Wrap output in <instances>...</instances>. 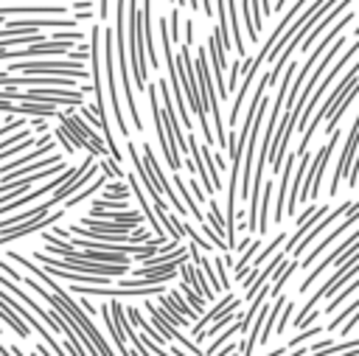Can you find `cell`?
Here are the masks:
<instances>
[{
    "label": "cell",
    "mask_w": 359,
    "mask_h": 356,
    "mask_svg": "<svg viewBox=\"0 0 359 356\" xmlns=\"http://www.w3.org/2000/svg\"><path fill=\"white\" fill-rule=\"evenodd\" d=\"M132 191H129V182L123 179H107V185L101 188V199H129Z\"/></svg>",
    "instance_id": "22"
},
{
    "label": "cell",
    "mask_w": 359,
    "mask_h": 356,
    "mask_svg": "<svg viewBox=\"0 0 359 356\" xmlns=\"http://www.w3.org/2000/svg\"><path fill=\"white\" fill-rule=\"evenodd\" d=\"M53 135H56V140L62 143V149H65L67 154H73V151H76V146H73V140L67 137V132H65L62 126H56V129H53Z\"/></svg>",
    "instance_id": "31"
},
{
    "label": "cell",
    "mask_w": 359,
    "mask_h": 356,
    "mask_svg": "<svg viewBox=\"0 0 359 356\" xmlns=\"http://www.w3.org/2000/svg\"><path fill=\"white\" fill-rule=\"evenodd\" d=\"M339 135H342V132L334 129V132L328 135V140L320 146V151L309 160V168H306V174H303L300 193H297V207L306 205L309 199H317V196H320L323 177H325V165H328V160H331V154H334V149H337V143H339Z\"/></svg>",
    "instance_id": "1"
},
{
    "label": "cell",
    "mask_w": 359,
    "mask_h": 356,
    "mask_svg": "<svg viewBox=\"0 0 359 356\" xmlns=\"http://www.w3.org/2000/svg\"><path fill=\"white\" fill-rule=\"evenodd\" d=\"M95 177H98V165H95L93 154H87V157H84V160L76 165V174H73V177H70V179H67L62 188H56V191L48 196V199H50V205L56 207L59 202H65L67 196H73L76 191H81V188H84L87 182H93Z\"/></svg>",
    "instance_id": "7"
},
{
    "label": "cell",
    "mask_w": 359,
    "mask_h": 356,
    "mask_svg": "<svg viewBox=\"0 0 359 356\" xmlns=\"http://www.w3.org/2000/svg\"><path fill=\"white\" fill-rule=\"evenodd\" d=\"M56 146H53V140H48V143H42V146H34V149H28V151H22V157H11V160H6V163H0V174H6V171H11V168H20V165H28V163H34V160H39V157H45V154H50Z\"/></svg>",
    "instance_id": "14"
},
{
    "label": "cell",
    "mask_w": 359,
    "mask_h": 356,
    "mask_svg": "<svg viewBox=\"0 0 359 356\" xmlns=\"http://www.w3.org/2000/svg\"><path fill=\"white\" fill-rule=\"evenodd\" d=\"M70 6H73V11H90L93 8V0H73Z\"/></svg>",
    "instance_id": "36"
},
{
    "label": "cell",
    "mask_w": 359,
    "mask_h": 356,
    "mask_svg": "<svg viewBox=\"0 0 359 356\" xmlns=\"http://www.w3.org/2000/svg\"><path fill=\"white\" fill-rule=\"evenodd\" d=\"M356 241H359V224H356V227L348 233V238H342V241H339V244H337V247H334V249H331L325 258H320V263H317V266H314V269H311V272H309V275L300 280L297 292H300V294H303V292H309V289H311V283H314V280H317V278H320V275H323V272H325L331 263H337V258H342V255H345V252H348V249H351Z\"/></svg>",
    "instance_id": "10"
},
{
    "label": "cell",
    "mask_w": 359,
    "mask_h": 356,
    "mask_svg": "<svg viewBox=\"0 0 359 356\" xmlns=\"http://www.w3.org/2000/svg\"><path fill=\"white\" fill-rule=\"evenodd\" d=\"M286 3H289V0H278V3H275V6H272V8H275V11H280V8H283V6H286Z\"/></svg>",
    "instance_id": "41"
},
{
    "label": "cell",
    "mask_w": 359,
    "mask_h": 356,
    "mask_svg": "<svg viewBox=\"0 0 359 356\" xmlns=\"http://www.w3.org/2000/svg\"><path fill=\"white\" fill-rule=\"evenodd\" d=\"M224 8H227V25H230V34H233V48H236V56H247V45L241 39V17H238V3L236 0H224Z\"/></svg>",
    "instance_id": "17"
},
{
    "label": "cell",
    "mask_w": 359,
    "mask_h": 356,
    "mask_svg": "<svg viewBox=\"0 0 359 356\" xmlns=\"http://www.w3.org/2000/svg\"><path fill=\"white\" fill-rule=\"evenodd\" d=\"M168 17V28H171V42L180 45V6H174L171 11H165Z\"/></svg>",
    "instance_id": "26"
},
{
    "label": "cell",
    "mask_w": 359,
    "mask_h": 356,
    "mask_svg": "<svg viewBox=\"0 0 359 356\" xmlns=\"http://www.w3.org/2000/svg\"><path fill=\"white\" fill-rule=\"evenodd\" d=\"M356 325H359V308H356V311H353V314H351V317H348V320H345V322H342L337 331H339V336H348V334H351Z\"/></svg>",
    "instance_id": "32"
},
{
    "label": "cell",
    "mask_w": 359,
    "mask_h": 356,
    "mask_svg": "<svg viewBox=\"0 0 359 356\" xmlns=\"http://www.w3.org/2000/svg\"><path fill=\"white\" fill-rule=\"evenodd\" d=\"M129 8V70L135 73V84L137 90L146 93V39H143V22H140V6L137 0H126Z\"/></svg>",
    "instance_id": "2"
},
{
    "label": "cell",
    "mask_w": 359,
    "mask_h": 356,
    "mask_svg": "<svg viewBox=\"0 0 359 356\" xmlns=\"http://www.w3.org/2000/svg\"><path fill=\"white\" fill-rule=\"evenodd\" d=\"M65 353H67V356H87V350H84L79 342L67 339V336H65Z\"/></svg>",
    "instance_id": "34"
},
{
    "label": "cell",
    "mask_w": 359,
    "mask_h": 356,
    "mask_svg": "<svg viewBox=\"0 0 359 356\" xmlns=\"http://www.w3.org/2000/svg\"><path fill=\"white\" fill-rule=\"evenodd\" d=\"M28 129H31V132H36V135H42V132H48L50 126H48V118H34Z\"/></svg>",
    "instance_id": "35"
},
{
    "label": "cell",
    "mask_w": 359,
    "mask_h": 356,
    "mask_svg": "<svg viewBox=\"0 0 359 356\" xmlns=\"http://www.w3.org/2000/svg\"><path fill=\"white\" fill-rule=\"evenodd\" d=\"M62 219H65V207H62V210L56 207V213H48V216H42V219H28V221H20V224H14V227H6V230H0V247L8 244V241H14V238H22V235H28V233H42V230H48V227H56Z\"/></svg>",
    "instance_id": "9"
},
{
    "label": "cell",
    "mask_w": 359,
    "mask_h": 356,
    "mask_svg": "<svg viewBox=\"0 0 359 356\" xmlns=\"http://www.w3.org/2000/svg\"><path fill=\"white\" fill-rule=\"evenodd\" d=\"M323 334V328L320 325H309V328H300V334L297 336H292V342L286 345V348H297V345H303L309 336H320Z\"/></svg>",
    "instance_id": "27"
},
{
    "label": "cell",
    "mask_w": 359,
    "mask_h": 356,
    "mask_svg": "<svg viewBox=\"0 0 359 356\" xmlns=\"http://www.w3.org/2000/svg\"><path fill=\"white\" fill-rule=\"evenodd\" d=\"M56 3H62V0H56ZM70 3H73V0H70Z\"/></svg>",
    "instance_id": "43"
},
{
    "label": "cell",
    "mask_w": 359,
    "mask_h": 356,
    "mask_svg": "<svg viewBox=\"0 0 359 356\" xmlns=\"http://www.w3.org/2000/svg\"><path fill=\"white\" fill-rule=\"evenodd\" d=\"M22 126H25V121H22V118H14V121L8 118V121L0 126V137H6V135H11V132H17V129H22Z\"/></svg>",
    "instance_id": "33"
},
{
    "label": "cell",
    "mask_w": 359,
    "mask_h": 356,
    "mask_svg": "<svg viewBox=\"0 0 359 356\" xmlns=\"http://www.w3.org/2000/svg\"><path fill=\"white\" fill-rule=\"evenodd\" d=\"M98 168H101V174H107V177H112V179H123V168H121L109 154L101 157V165H98Z\"/></svg>",
    "instance_id": "25"
},
{
    "label": "cell",
    "mask_w": 359,
    "mask_h": 356,
    "mask_svg": "<svg viewBox=\"0 0 359 356\" xmlns=\"http://www.w3.org/2000/svg\"><path fill=\"white\" fill-rule=\"evenodd\" d=\"M233 350H238V345H236V342H227V345H222V348H219L213 356H230Z\"/></svg>",
    "instance_id": "37"
},
{
    "label": "cell",
    "mask_w": 359,
    "mask_h": 356,
    "mask_svg": "<svg viewBox=\"0 0 359 356\" xmlns=\"http://www.w3.org/2000/svg\"><path fill=\"white\" fill-rule=\"evenodd\" d=\"M168 353H171V356H191L188 350H182L180 345H171V342H168Z\"/></svg>",
    "instance_id": "38"
},
{
    "label": "cell",
    "mask_w": 359,
    "mask_h": 356,
    "mask_svg": "<svg viewBox=\"0 0 359 356\" xmlns=\"http://www.w3.org/2000/svg\"><path fill=\"white\" fill-rule=\"evenodd\" d=\"M76 109H79V107H67V109H59V112H56V118H59L62 129L76 132L79 137H84V140L90 143V154H93V157H107L109 151H107L104 137H101V135H95V129H93L81 115H73Z\"/></svg>",
    "instance_id": "5"
},
{
    "label": "cell",
    "mask_w": 359,
    "mask_h": 356,
    "mask_svg": "<svg viewBox=\"0 0 359 356\" xmlns=\"http://www.w3.org/2000/svg\"><path fill=\"white\" fill-rule=\"evenodd\" d=\"M356 149H359V112H356V121H353V126H351V132H348V137H345V146H342V151H339V157H337V168H334L331 185H328V199H334V196L339 193V185H342L345 177H348V168H351V163H353V157H356Z\"/></svg>",
    "instance_id": "6"
},
{
    "label": "cell",
    "mask_w": 359,
    "mask_h": 356,
    "mask_svg": "<svg viewBox=\"0 0 359 356\" xmlns=\"http://www.w3.org/2000/svg\"><path fill=\"white\" fill-rule=\"evenodd\" d=\"M101 39H104V64H107V95H109V107H112V121L118 123L121 135L129 140V126L118 101V87H115V31L112 28H101Z\"/></svg>",
    "instance_id": "3"
},
{
    "label": "cell",
    "mask_w": 359,
    "mask_h": 356,
    "mask_svg": "<svg viewBox=\"0 0 359 356\" xmlns=\"http://www.w3.org/2000/svg\"><path fill=\"white\" fill-rule=\"evenodd\" d=\"M258 247H261V235L258 238H252L244 249H241V258L233 263V272H236V280H241L244 278V272H247V266H250V261L255 258V252H258Z\"/></svg>",
    "instance_id": "19"
},
{
    "label": "cell",
    "mask_w": 359,
    "mask_h": 356,
    "mask_svg": "<svg viewBox=\"0 0 359 356\" xmlns=\"http://www.w3.org/2000/svg\"><path fill=\"white\" fill-rule=\"evenodd\" d=\"M272 196H275V179H264L261 202H258V224H255V233L258 235H264L269 230V205H272Z\"/></svg>",
    "instance_id": "16"
},
{
    "label": "cell",
    "mask_w": 359,
    "mask_h": 356,
    "mask_svg": "<svg viewBox=\"0 0 359 356\" xmlns=\"http://www.w3.org/2000/svg\"><path fill=\"white\" fill-rule=\"evenodd\" d=\"M157 308H160V314H163V320L165 322H171V325H177V328H188L191 325V320H185L177 308H174V303L168 300V294H157Z\"/></svg>",
    "instance_id": "18"
},
{
    "label": "cell",
    "mask_w": 359,
    "mask_h": 356,
    "mask_svg": "<svg viewBox=\"0 0 359 356\" xmlns=\"http://www.w3.org/2000/svg\"><path fill=\"white\" fill-rule=\"evenodd\" d=\"M107 14H109V8H107V0H101V20H107Z\"/></svg>",
    "instance_id": "40"
},
{
    "label": "cell",
    "mask_w": 359,
    "mask_h": 356,
    "mask_svg": "<svg viewBox=\"0 0 359 356\" xmlns=\"http://www.w3.org/2000/svg\"><path fill=\"white\" fill-rule=\"evenodd\" d=\"M238 308H241V300L236 297V300H233V303H230V306H227V308H224V311H222V314H219V317H216V320H213V322H210V325H208V328H205L194 342H208V339H213L222 328H227L233 320H238V317H241V314H238Z\"/></svg>",
    "instance_id": "12"
},
{
    "label": "cell",
    "mask_w": 359,
    "mask_h": 356,
    "mask_svg": "<svg viewBox=\"0 0 359 356\" xmlns=\"http://www.w3.org/2000/svg\"><path fill=\"white\" fill-rule=\"evenodd\" d=\"M356 289H359V275H356L351 283H345V289H342V292H337V294L328 300V306L323 308V314H337V308H339L348 297H353V294H356Z\"/></svg>",
    "instance_id": "20"
},
{
    "label": "cell",
    "mask_w": 359,
    "mask_h": 356,
    "mask_svg": "<svg viewBox=\"0 0 359 356\" xmlns=\"http://www.w3.org/2000/svg\"><path fill=\"white\" fill-rule=\"evenodd\" d=\"M356 205H359V199H356V202H348V199H345V202H339L337 207H331V210H328L317 224H311V230L297 241V247H294V252H292V255H294V258H300V255H303V249H309V247H311V244H314V241H317V238H320L331 224H337V221H339L345 213H351Z\"/></svg>",
    "instance_id": "8"
},
{
    "label": "cell",
    "mask_w": 359,
    "mask_h": 356,
    "mask_svg": "<svg viewBox=\"0 0 359 356\" xmlns=\"http://www.w3.org/2000/svg\"><path fill=\"white\" fill-rule=\"evenodd\" d=\"M353 224H359V205H356L351 213H345V216H342L331 230H325V233H323V235L309 247V252L297 261V269H309L314 261H320V258H323V252H325V247H331L334 241H339V238H342Z\"/></svg>",
    "instance_id": "4"
},
{
    "label": "cell",
    "mask_w": 359,
    "mask_h": 356,
    "mask_svg": "<svg viewBox=\"0 0 359 356\" xmlns=\"http://www.w3.org/2000/svg\"><path fill=\"white\" fill-rule=\"evenodd\" d=\"M238 73H241V59L236 56V59H233V64H230V76H227V93H233V90H236V78H238Z\"/></svg>",
    "instance_id": "30"
},
{
    "label": "cell",
    "mask_w": 359,
    "mask_h": 356,
    "mask_svg": "<svg viewBox=\"0 0 359 356\" xmlns=\"http://www.w3.org/2000/svg\"><path fill=\"white\" fill-rule=\"evenodd\" d=\"M323 3H325V0H311V3H309V6H306V8H303V11H300V14H297V17H294V20H292L286 28H283V34L278 36V42L272 45V50L266 53V59H264V62H275V59H278V53H280V50L289 45V39H292V36H294V34L303 28V22H306V20H309V17H311V14H314V11H317Z\"/></svg>",
    "instance_id": "11"
},
{
    "label": "cell",
    "mask_w": 359,
    "mask_h": 356,
    "mask_svg": "<svg viewBox=\"0 0 359 356\" xmlns=\"http://www.w3.org/2000/svg\"><path fill=\"white\" fill-rule=\"evenodd\" d=\"M233 300H236V294H233V292H222V300H219L216 306L205 308V314H199V320L191 325L194 339H196V336H199V334H202V331H205V328H208V325H210V322H213V320H216V317H219V314H222V311H224V308H227Z\"/></svg>",
    "instance_id": "13"
},
{
    "label": "cell",
    "mask_w": 359,
    "mask_h": 356,
    "mask_svg": "<svg viewBox=\"0 0 359 356\" xmlns=\"http://www.w3.org/2000/svg\"><path fill=\"white\" fill-rule=\"evenodd\" d=\"M236 334H238V320H233V322H230L227 328H222V331H219V336H213V339H208V348H205V356H213V353H216V350H219V348H222L224 342H230V339H233Z\"/></svg>",
    "instance_id": "21"
},
{
    "label": "cell",
    "mask_w": 359,
    "mask_h": 356,
    "mask_svg": "<svg viewBox=\"0 0 359 356\" xmlns=\"http://www.w3.org/2000/svg\"><path fill=\"white\" fill-rule=\"evenodd\" d=\"M168 300L174 303V308H177V311H180V314L185 317V320H191V322H196V311H194V308H191V306L185 303V297H182L180 292H168Z\"/></svg>",
    "instance_id": "24"
},
{
    "label": "cell",
    "mask_w": 359,
    "mask_h": 356,
    "mask_svg": "<svg viewBox=\"0 0 359 356\" xmlns=\"http://www.w3.org/2000/svg\"><path fill=\"white\" fill-rule=\"evenodd\" d=\"M230 356H238V350H233V353H230Z\"/></svg>",
    "instance_id": "42"
},
{
    "label": "cell",
    "mask_w": 359,
    "mask_h": 356,
    "mask_svg": "<svg viewBox=\"0 0 359 356\" xmlns=\"http://www.w3.org/2000/svg\"><path fill=\"white\" fill-rule=\"evenodd\" d=\"M289 314H294V303H283V314H278L280 320L275 322V334H278V336H283V331H286V322H289Z\"/></svg>",
    "instance_id": "28"
},
{
    "label": "cell",
    "mask_w": 359,
    "mask_h": 356,
    "mask_svg": "<svg viewBox=\"0 0 359 356\" xmlns=\"http://www.w3.org/2000/svg\"><path fill=\"white\" fill-rule=\"evenodd\" d=\"M171 182H174V191H177V196L182 199V205H185V207H188V213L194 216V221H196V227H199V224H205L208 219L202 216V210H199V202H196V199H194V193L188 191V185H185V179H182V177H180V174L174 171V177H171Z\"/></svg>",
    "instance_id": "15"
},
{
    "label": "cell",
    "mask_w": 359,
    "mask_h": 356,
    "mask_svg": "<svg viewBox=\"0 0 359 356\" xmlns=\"http://www.w3.org/2000/svg\"><path fill=\"white\" fill-rule=\"evenodd\" d=\"M199 6H202V11H205L208 17H213V0H199Z\"/></svg>",
    "instance_id": "39"
},
{
    "label": "cell",
    "mask_w": 359,
    "mask_h": 356,
    "mask_svg": "<svg viewBox=\"0 0 359 356\" xmlns=\"http://www.w3.org/2000/svg\"><path fill=\"white\" fill-rule=\"evenodd\" d=\"M208 205H210V210H208V216H205V219H208V224L213 227V233L224 238V219H222V210H219V202H216V199L210 196V202H208Z\"/></svg>",
    "instance_id": "23"
},
{
    "label": "cell",
    "mask_w": 359,
    "mask_h": 356,
    "mask_svg": "<svg viewBox=\"0 0 359 356\" xmlns=\"http://www.w3.org/2000/svg\"><path fill=\"white\" fill-rule=\"evenodd\" d=\"M123 314L129 317V322H132L135 328H140V325L146 322V317H143V311H140L137 306H123Z\"/></svg>",
    "instance_id": "29"
}]
</instances>
